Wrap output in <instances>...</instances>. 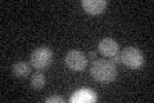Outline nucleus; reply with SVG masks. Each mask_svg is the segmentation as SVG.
Masks as SVG:
<instances>
[{"mask_svg": "<svg viewBox=\"0 0 154 103\" xmlns=\"http://www.w3.org/2000/svg\"><path fill=\"white\" fill-rule=\"evenodd\" d=\"M90 73L98 82L109 84L117 76V68H116L114 63L108 60H98L96 58L90 68Z\"/></svg>", "mask_w": 154, "mask_h": 103, "instance_id": "obj_1", "label": "nucleus"}, {"mask_svg": "<svg viewBox=\"0 0 154 103\" xmlns=\"http://www.w3.org/2000/svg\"><path fill=\"white\" fill-rule=\"evenodd\" d=\"M121 53V61L128 68L137 70L144 65V54L136 47H126Z\"/></svg>", "mask_w": 154, "mask_h": 103, "instance_id": "obj_2", "label": "nucleus"}, {"mask_svg": "<svg viewBox=\"0 0 154 103\" xmlns=\"http://www.w3.org/2000/svg\"><path fill=\"white\" fill-rule=\"evenodd\" d=\"M30 61H31V66L35 67L36 70H44V68L49 67L53 61L51 49L48 47L36 48L35 50L31 53Z\"/></svg>", "mask_w": 154, "mask_h": 103, "instance_id": "obj_3", "label": "nucleus"}, {"mask_svg": "<svg viewBox=\"0 0 154 103\" xmlns=\"http://www.w3.org/2000/svg\"><path fill=\"white\" fill-rule=\"evenodd\" d=\"M66 65L73 71H82L88 65V58L79 49H72L66 56Z\"/></svg>", "mask_w": 154, "mask_h": 103, "instance_id": "obj_4", "label": "nucleus"}, {"mask_svg": "<svg viewBox=\"0 0 154 103\" xmlns=\"http://www.w3.org/2000/svg\"><path fill=\"white\" fill-rule=\"evenodd\" d=\"M98 49H99V53H102L104 57H113L116 53L119 52V45L118 43L114 40L112 37H104L99 41L98 44Z\"/></svg>", "mask_w": 154, "mask_h": 103, "instance_id": "obj_5", "label": "nucleus"}, {"mask_svg": "<svg viewBox=\"0 0 154 103\" xmlns=\"http://www.w3.org/2000/svg\"><path fill=\"white\" fill-rule=\"evenodd\" d=\"M98 99V97L94 93V90L88 89V88H82L73 93V95L69 98V102L72 103H91Z\"/></svg>", "mask_w": 154, "mask_h": 103, "instance_id": "obj_6", "label": "nucleus"}, {"mask_svg": "<svg viewBox=\"0 0 154 103\" xmlns=\"http://www.w3.org/2000/svg\"><path fill=\"white\" fill-rule=\"evenodd\" d=\"M82 7L90 14H100L107 8V2L105 0H82Z\"/></svg>", "mask_w": 154, "mask_h": 103, "instance_id": "obj_7", "label": "nucleus"}, {"mask_svg": "<svg viewBox=\"0 0 154 103\" xmlns=\"http://www.w3.org/2000/svg\"><path fill=\"white\" fill-rule=\"evenodd\" d=\"M12 71H13V75L17 76V77H27L28 75H30V72H31V68L26 62L19 61V62H17V63H14L13 65Z\"/></svg>", "mask_w": 154, "mask_h": 103, "instance_id": "obj_8", "label": "nucleus"}, {"mask_svg": "<svg viewBox=\"0 0 154 103\" xmlns=\"http://www.w3.org/2000/svg\"><path fill=\"white\" fill-rule=\"evenodd\" d=\"M31 86L33 88V89H36V90L42 89V88L45 86V76L42 75V73H40V72L32 75V77H31Z\"/></svg>", "mask_w": 154, "mask_h": 103, "instance_id": "obj_9", "label": "nucleus"}, {"mask_svg": "<svg viewBox=\"0 0 154 103\" xmlns=\"http://www.w3.org/2000/svg\"><path fill=\"white\" fill-rule=\"evenodd\" d=\"M51 102H60V103H63L64 102V98L63 97H57V95H53L50 98H46V103H51Z\"/></svg>", "mask_w": 154, "mask_h": 103, "instance_id": "obj_10", "label": "nucleus"}, {"mask_svg": "<svg viewBox=\"0 0 154 103\" xmlns=\"http://www.w3.org/2000/svg\"><path fill=\"white\" fill-rule=\"evenodd\" d=\"M110 62L112 63H122V61H121V53H116V54L113 56V57H110Z\"/></svg>", "mask_w": 154, "mask_h": 103, "instance_id": "obj_11", "label": "nucleus"}, {"mask_svg": "<svg viewBox=\"0 0 154 103\" xmlns=\"http://www.w3.org/2000/svg\"><path fill=\"white\" fill-rule=\"evenodd\" d=\"M89 58L90 60H93V61H95L96 60V53L95 52H90L89 53Z\"/></svg>", "mask_w": 154, "mask_h": 103, "instance_id": "obj_12", "label": "nucleus"}]
</instances>
